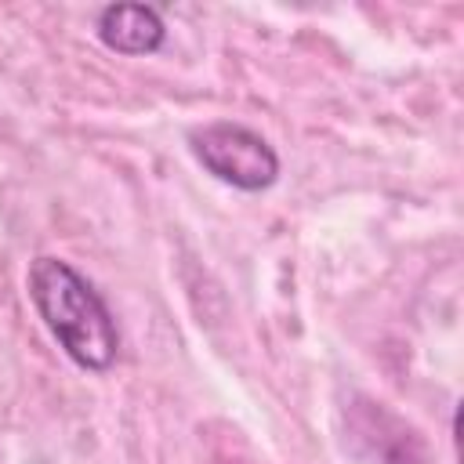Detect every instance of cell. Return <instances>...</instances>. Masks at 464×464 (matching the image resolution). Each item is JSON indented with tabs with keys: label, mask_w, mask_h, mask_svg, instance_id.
Instances as JSON below:
<instances>
[{
	"label": "cell",
	"mask_w": 464,
	"mask_h": 464,
	"mask_svg": "<svg viewBox=\"0 0 464 464\" xmlns=\"http://www.w3.org/2000/svg\"><path fill=\"white\" fill-rule=\"evenodd\" d=\"M25 290L51 330V337L62 344V352L91 373H105L120 355V330L105 304V297L94 290L87 276H80L69 261L40 254L29 261Z\"/></svg>",
	"instance_id": "cell-1"
},
{
	"label": "cell",
	"mask_w": 464,
	"mask_h": 464,
	"mask_svg": "<svg viewBox=\"0 0 464 464\" xmlns=\"http://www.w3.org/2000/svg\"><path fill=\"white\" fill-rule=\"evenodd\" d=\"M98 40L116 54H156L167 40V25L149 4H109L98 14Z\"/></svg>",
	"instance_id": "cell-3"
},
{
	"label": "cell",
	"mask_w": 464,
	"mask_h": 464,
	"mask_svg": "<svg viewBox=\"0 0 464 464\" xmlns=\"http://www.w3.org/2000/svg\"><path fill=\"white\" fill-rule=\"evenodd\" d=\"M188 149L207 174H214L218 181L239 192H265L279 178L276 149L246 123H232V120L203 123L188 130Z\"/></svg>",
	"instance_id": "cell-2"
}]
</instances>
